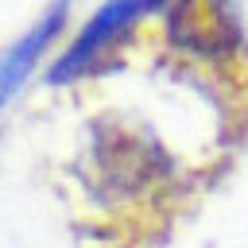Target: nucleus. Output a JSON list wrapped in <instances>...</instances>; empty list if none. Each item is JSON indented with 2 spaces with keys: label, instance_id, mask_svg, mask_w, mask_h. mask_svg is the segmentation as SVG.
<instances>
[{
  "label": "nucleus",
  "instance_id": "1",
  "mask_svg": "<svg viewBox=\"0 0 248 248\" xmlns=\"http://www.w3.org/2000/svg\"><path fill=\"white\" fill-rule=\"evenodd\" d=\"M89 163H93V182L101 198H112V202H132L155 190L170 174V155L163 151V143L124 124H101L93 132Z\"/></svg>",
  "mask_w": 248,
  "mask_h": 248
},
{
  "label": "nucleus",
  "instance_id": "2",
  "mask_svg": "<svg viewBox=\"0 0 248 248\" xmlns=\"http://www.w3.org/2000/svg\"><path fill=\"white\" fill-rule=\"evenodd\" d=\"M170 0H105L85 23L81 31L74 35V43L58 54V62L50 66V81L54 85H66V81H78L85 74H93L147 16L155 12H167Z\"/></svg>",
  "mask_w": 248,
  "mask_h": 248
},
{
  "label": "nucleus",
  "instance_id": "3",
  "mask_svg": "<svg viewBox=\"0 0 248 248\" xmlns=\"http://www.w3.org/2000/svg\"><path fill=\"white\" fill-rule=\"evenodd\" d=\"M163 16L170 46L198 62H225L240 50L236 0H170Z\"/></svg>",
  "mask_w": 248,
  "mask_h": 248
},
{
  "label": "nucleus",
  "instance_id": "4",
  "mask_svg": "<svg viewBox=\"0 0 248 248\" xmlns=\"http://www.w3.org/2000/svg\"><path fill=\"white\" fill-rule=\"evenodd\" d=\"M66 16H70V4L66 0H54L4 54H0V108L27 85V78L39 70V62H43V54L54 46V39L62 35V27H66Z\"/></svg>",
  "mask_w": 248,
  "mask_h": 248
}]
</instances>
